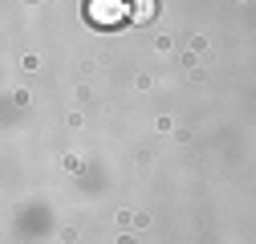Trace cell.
<instances>
[{
    "mask_svg": "<svg viewBox=\"0 0 256 244\" xmlns=\"http://www.w3.org/2000/svg\"><path fill=\"white\" fill-rule=\"evenodd\" d=\"M90 20L94 24H118V20H126V4L122 0H94L90 4Z\"/></svg>",
    "mask_w": 256,
    "mask_h": 244,
    "instance_id": "6da1fadb",
    "label": "cell"
},
{
    "mask_svg": "<svg viewBox=\"0 0 256 244\" xmlns=\"http://www.w3.org/2000/svg\"><path fill=\"white\" fill-rule=\"evenodd\" d=\"M150 8H154V4H134V20H146V16H150Z\"/></svg>",
    "mask_w": 256,
    "mask_h": 244,
    "instance_id": "7a4b0ae2",
    "label": "cell"
}]
</instances>
